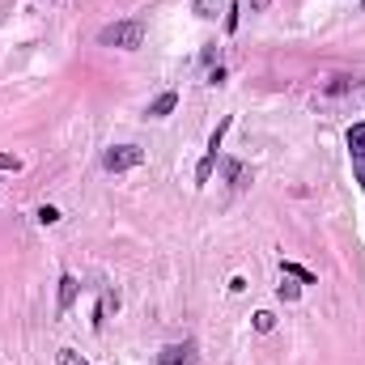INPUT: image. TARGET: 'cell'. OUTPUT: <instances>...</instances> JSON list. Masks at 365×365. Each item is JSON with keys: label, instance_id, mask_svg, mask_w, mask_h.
<instances>
[{"label": "cell", "instance_id": "cell-10", "mask_svg": "<svg viewBox=\"0 0 365 365\" xmlns=\"http://www.w3.org/2000/svg\"><path fill=\"white\" fill-rule=\"evenodd\" d=\"M272 327H276V314L259 310V314H255V331H272Z\"/></svg>", "mask_w": 365, "mask_h": 365}, {"label": "cell", "instance_id": "cell-11", "mask_svg": "<svg viewBox=\"0 0 365 365\" xmlns=\"http://www.w3.org/2000/svg\"><path fill=\"white\" fill-rule=\"evenodd\" d=\"M38 221H43V225H56V221H60V212H56L51 204H43V208H38Z\"/></svg>", "mask_w": 365, "mask_h": 365}, {"label": "cell", "instance_id": "cell-7", "mask_svg": "<svg viewBox=\"0 0 365 365\" xmlns=\"http://www.w3.org/2000/svg\"><path fill=\"white\" fill-rule=\"evenodd\" d=\"M225 179H230L234 191H242V187H247V170H242L238 162H225Z\"/></svg>", "mask_w": 365, "mask_h": 365}, {"label": "cell", "instance_id": "cell-13", "mask_svg": "<svg viewBox=\"0 0 365 365\" xmlns=\"http://www.w3.org/2000/svg\"><path fill=\"white\" fill-rule=\"evenodd\" d=\"M276 293H280V297H284V302H297V293H302V289H297V284H289V280H284V284H280V289H276Z\"/></svg>", "mask_w": 365, "mask_h": 365}, {"label": "cell", "instance_id": "cell-4", "mask_svg": "<svg viewBox=\"0 0 365 365\" xmlns=\"http://www.w3.org/2000/svg\"><path fill=\"white\" fill-rule=\"evenodd\" d=\"M175 106H179V93L166 90V93H158V98L149 102V110H145V115H149V119H166V115H170Z\"/></svg>", "mask_w": 365, "mask_h": 365}, {"label": "cell", "instance_id": "cell-14", "mask_svg": "<svg viewBox=\"0 0 365 365\" xmlns=\"http://www.w3.org/2000/svg\"><path fill=\"white\" fill-rule=\"evenodd\" d=\"M17 166H21V162H17L13 153H0V170H17Z\"/></svg>", "mask_w": 365, "mask_h": 365}, {"label": "cell", "instance_id": "cell-2", "mask_svg": "<svg viewBox=\"0 0 365 365\" xmlns=\"http://www.w3.org/2000/svg\"><path fill=\"white\" fill-rule=\"evenodd\" d=\"M140 162H145V149H136V145H110V149L102 153V170H110V175L136 170Z\"/></svg>", "mask_w": 365, "mask_h": 365}, {"label": "cell", "instance_id": "cell-1", "mask_svg": "<svg viewBox=\"0 0 365 365\" xmlns=\"http://www.w3.org/2000/svg\"><path fill=\"white\" fill-rule=\"evenodd\" d=\"M98 43L102 47H119V51H136L145 43V21L140 17H123V21H110L98 30Z\"/></svg>", "mask_w": 365, "mask_h": 365}, {"label": "cell", "instance_id": "cell-15", "mask_svg": "<svg viewBox=\"0 0 365 365\" xmlns=\"http://www.w3.org/2000/svg\"><path fill=\"white\" fill-rule=\"evenodd\" d=\"M268 4H272V0H251V13H264Z\"/></svg>", "mask_w": 365, "mask_h": 365}, {"label": "cell", "instance_id": "cell-12", "mask_svg": "<svg viewBox=\"0 0 365 365\" xmlns=\"http://www.w3.org/2000/svg\"><path fill=\"white\" fill-rule=\"evenodd\" d=\"M60 365H90L86 357H77L73 349H60Z\"/></svg>", "mask_w": 365, "mask_h": 365}, {"label": "cell", "instance_id": "cell-6", "mask_svg": "<svg viewBox=\"0 0 365 365\" xmlns=\"http://www.w3.org/2000/svg\"><path fill=\"white\" fill-rule=\"evenodd\" d=\"M73 302H77V276L64 272V276H60V314H64Z\"/></svg>", "mask_w": 365, "mask_h": 365}, {"label": "cell", "instance_id": "cell-3", "mask_svg": "<svg viewBox=\"0 0 365 365\" xmlns=\"http://www.w3.org/2000/svg\"><path fill=\"white\" fill-rule=\"evenodd\" d=\"M158 365H195V344H191V340H182V344H170V349H162Z\"/></svg>", "mask_w": 365, "mask_h": 365}, {"label": "cell", "instance_id": "cell-9", "mask_svg": "<svg viewBox=\"0 0 365 365\" xmlns=\"http://www.w3.org/2000/svg\"><path fill=\"white\" fill-rule=\"evenodd\" d=\"M284 276H297L302 284H314V272H306L302 264H284Z\"/></svg>", "mask_w": 365, "mask_h": 365}, {"label": "cell", "instance_id": "cell-5", "mask_svg": "<svg viewBox=\"0 0 365 365\" xmlns=\"http://www.w3.org/2000/svg\"><path fill=\"white\" fill-rule=\"evenodd\" d=\"M344 140H349V153H353L357 162H365V123H353Z\"/></svg>", "mask_w": 365, "mask_h": 365}, {"label": "cell", "instance_id": "cell-8", "mask_svg": "<svg viewBox=\"0 0 365 365\" xmlns=\"http://www.w3.org/2000/svg\"><path fill=\"white\" fill-rule=\"evenodd\" d=\"M191 9H195V17H208L212 21L221 13V0H191Z\"/></svg>", "mask_w": 365, "mask_h": 365}]
</instances>
